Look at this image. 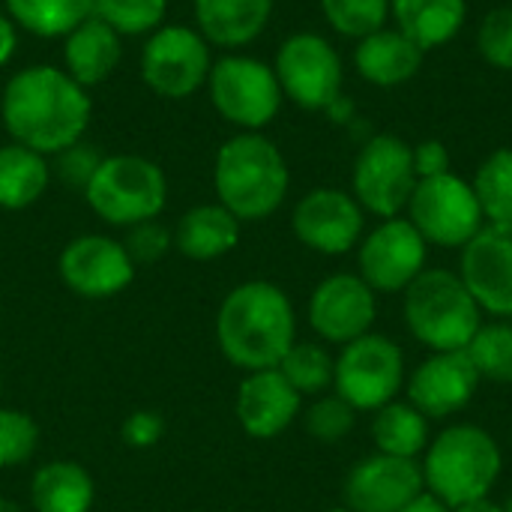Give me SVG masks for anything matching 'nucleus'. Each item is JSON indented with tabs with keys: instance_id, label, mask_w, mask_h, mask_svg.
I'll list each match as a JSON object with an SVG mask.
<instances>
[{
	"instance_id": "obj_19",
	"label": "nucleus",
	"mask_w": 512,
	"mask_h": 512,
	"mask_svg": "<svg viewBox=\"0 0 512 512\" xmlns=\"http://www.w3.org/2000/svg\"><path fill=\"white\" fill-rule=\"evenodd\" d=\"M480 387L468 351H441L423 360L408 378V402L426 420H444L465 411Z\"/></svg>"
},
{
	"instance_id": "obj_27",
	"label": "nucleus",
	"mask_w": 512,
	"mask_h": 512,
	"mask_svg": "<svg viewBox=\"0 0 512 512\" xmlns=\"http://www.w3.org/2000/svg\"><path fill=\"white\" fill-rule=\"evenodd\" d=\"M48 162L24 144H0V207L24 210L48 189Z\"/></svg>"
},
{
	"instance_id": "obj_23",
	"label": "nucleus",
	"mask_w": 512,
	"mask_h": 512,
	"mask_svg": "<svg viewBox=\"0 0 512 512\" xmlns=\"http://www.w3.org/2000/svg\"><path fill=\"white\" fill-rule=\"evenodd\" d=\"M120 33L111 30L105 21L90 15L72 33L63 36V63L66 72L87 90L102 84L120 63Z\"/></svg>"
},
{
	"instance_id": "obj_13",
	"label": "nucleus",
	"mask_w": 512,
	"mask_h": 512,
	"mask_svg": "<svg viewBox=\"0 0 512 512\" xmlns=\"http://www.w3.org/2000/svg\"><path fill=\"white\" fill-rule=\"evenodd\" d=\"M426 258H429V243L408 219L402 216L381 219V225L360 240L357 276L375 294H396L405 291L426 270Z\"/></svg>"
},
{
	"instance_id": "obj_39",
	"label": "nucleus",
	"mask_w": 512,
	"mask_h": 512,
	"mask_svg": "<svg viewBox=\"0 0 512 512\" xmlns=\"http://www.w3.org/2000/svg\"><path fill=\"white\" fill-rule=\"evenodd\" d=\"M99 162H102V156L93 147H84L78 141V144H72V147H66V150L57 153V174H60V180L66 186H78L84 192V186L96 174Z\"/></svg>"
},
{
	"instance_id": "obj_11",
	"label": "nucleus",
	"mask_w": 512,
	"mask_h": 512,
	"mask_svg": "<svg viewBox=\"0 0 512 512\" xmlns=\"http://www.w3.org/2000/svg\"><path fill=\"white\" fill-rule=\"evenodd\" d=\"M273 72L279 78L282 96L306 111H327L342 96V57L318 33L288 36L276 51Z\"/></svg>"
},
{
	"instance_id": "obj_9",
	"label": "nucleus",
	"mask_w": 512,
	"mask_h": 512,
	"mask_svg": "<svg viewBox=\"0 0 512 512\" xmlns=\"http://www.w3.org/2000/svg\"><path fill=\"white\" fill-rule=\"evenodd\" d=\"M405 384V354L402 348L381 336L366 333L342 345L336 357L333 387L354 411H378L396 402Z\"/></svg>"
},
{
	"instance_id": "obj_31",
	"label": "nucleus",
	"mask_w": 512,
	"mask_h": 512,
	"mask_svg": "<svg viewBox=\"0 0 512 512\" xmlns=\"http://www.w3.org/2000/svg\"><path fill=\"white\" fill-rule=\"evenodd\" d=\"M282 372V378L300 393V396H321L330 384H333V372H336V360L330 357V351L324 345L315 342H294L291 351L282 357V363L276 366Z\"/></svg>"
},
{
	"instance_id": "obj_4",
	"label": "nucleus",
	"mask_w": 512,
	"mask_h": 512,
	"mask_svg": "<svg viewBox=\"0 0 512 512\" xmlns=\"http://www.w3.org/2000/svg\"><path fill=\"white\" fill-rule=\"evenodd\" d=\"M420 468L426 492L456 510L468 501L489 498L504 471V456L498 441L486 429L456 423L447 426L435 441H429Z\"/></svg>"
},
{
	"instance_id": "obj_25",
	"label": "nucleus",
	"mask_w": 512,
	"mask_h": 512,
	"mask_svg": "<svg viewBox=\"0 0 512 512\" xmlns=\"http://www.w3.org/2000/svg\"><path fill=\"white\" fill-rule=\"evenodd\" d=\"M390 18L423 51H432L462 33L468 0H390Z\"/></svg>"
},
{
	"instance_id": "obj_32",
	"label": "nucleus",
	"mask_w": 512,
	"mask_h": 512,
	"mask_svg": "<svg viewBox=\"0 0 512 512\" xmlns=\"http://www.w3.org/2000/svg\"><path fill=\"white\" fill-rule=\"evenodd\" d=\"M465 351L480 381L512 384V324H483Z\"/></svg>"
},
{
	"instance_id": "obj_16",
	"label": "nucleus",
	"mask_w": 512,
	"mask_h": 512,
	"mask_svg": "<svg viewBox=\"0 0 512 512\" xmlns=\"http://www.w3.org/2000/svg\"><path fill=\"white\" fill-rule=\"evenodd\" d=\"M309 327L330 345H348L378 318V297L357 273H333L309 297Z\"/></svg>"
},
{
	"instance_id": "obj_20",
	"label": "nucleus",
	"mask_w": 512,
	"mask_h": 512,
	"mask_svg": "<svg viewBox=\"0 0 512 512\" xmlns=\"http://www.w3.org/2000/svg\"><path fill=\"white\" fill-rule=\"evenodd\" d=\"M303 396L282 378L279 369H261V372H246L234 414L240 429L255 438V441H270L279 438L297 417H300Z\"/></svg>"
},
{
	"instance_id": "obj_41",
	"label": "nucleus",
	"mask_w": 512,
	"mask_h": 512,
	"mask_svg": "<svg viewBox=\"0 0 512 512\" xmlns=\"http://www.w3.org/2000/svg\"><path fill=\"white\" fill-rule=\"evenodd\" d=\"M411 150H414V171H417L420 180H426V177H441V174L450 171V150L444 147V141L426 138V141H420V144L411 147Z\"/></svg>"
},
{
	"instance_id": "obj_1",
	"label": "nucleus",
	"mask_w": 512,
	"mask_h": 512,
	"mask_svg": "<svg viewBox=\"0 0 512 512\" xmlns=\"http://www.w3.org/2000/svg\"><path fill=\"white\" fill-rule=\"evenodd\" d=\"M6 132L36 153H60L81 141L93 102L87 90L57 66H30L9 78L0 99Z\"/></svg>"
},
{
	"instance_id": "obj_44",
	"label": "nucleus",
	"mask_w": 512,
	"mask_h": 512,
	"mask_svg": "<svg viewBox=\"0 0 512 512\" xmlns=\"http://www.w3.org/2000/svg\"><path fill=\"white\" fill-rule=\"evenodd\" d=\"M453 512H504V507L495 504V501H489V498H477V501H468V504L456 507Z\"/></svg>"
},
{
	"instance_id": "obj_28",
	"label": "nucleus",
	"mask_w": 512,
	"mask_h": 512,
	"mask_svg": "<svg viewBox=\"0 0 512 512\" xmlns=\"http://www.w3.org/2000/svg\"><path fill=\"white\" fill-rule=\"evenodd\" d=\"M372 441L384 456L417 459L429 447V420L411 402H390L375 411Z\"/></svg>"
},
{
	"instance_id": "obj_21",
	"label": "nucleus",
	"mask_w": 512,
	"mask_h": 512,
	"mask_svg": "<svg viewBox=\"0 0 512 512\" xmlns=\"http://www.w3.org/2000/svg\"><path fill=\"white\" fill-rule=\"evenodd\" d=\"M423 57L426 51L399 27H381L363 36L354 48V66L360 78L375 87L408 84L423 69Z\"/></svg>"
},
{
	"instance_id": "obj_6",
	"label": "nucleus",
	"mask_w": 512,
	"mask_h": 512,
	"mask_svg": "<svg viewBox=\"0 0 512 512\" xmlns=\"http://www.w3.org/2000/svg\"><path fill=\"white\" fill-rule=\"evenodd\" d=\"M84 198L102 222L132 228L165 210L168 177L153 159L135 153L102 156L96 174L84 186Z\"/></svg>"
},
{
	"instance_id": "obj_17",
	"label": "nucleus",
	"mask_w": 512,
	"mask_h": 512,
	"mask_svg": "<svg viewBox=\"0 0 512 512\" xmlns=\"http://www.w3.org/2000/svg\"><path fill=\"white\" fill-rule=\"evenodd\" d=\"M423 492L426 483L420 462L384 453L360 459L342 486L345 507L351 512H402Z\"/></svg>"
},
{
	"instance_id": "obj_12",
	"label": "nucleus",
	"mask_w": 512,
	"mask_h": 512,
	"mask_svg": "<svg viewBox=\"0 0 512 512\" xmlns=\"http://www.w3.org/2000/svg\"><path fill=\"white\" fill-rule=\"evenodd\" d=\"M213 57L210 42L183 24L153 30L141 51V78L162 99H186L207 84Z\"/></svg>"
},
{
	"instance_id": "obj_33",
	"label": "nucleus",
	"mask_w": 512,
	"mask_h": 512,
	"mask_svg": "<svg viewBox=\"0 0 512 512\" xmlns=\"http://www.w3.org/2000/svg\"><path fill=\"white\" fill-rule=\"evenodd\" d=\"M168 0H93V15L120 36H141L162 27Z\"/></svg>"
},
{
	"instance_id": "obj_3",
	"label": "nucleus",
	"mask_w": 512,
	"mask_h": 512,
	"mask_svg": "<svg viewBox=\"0 0 512 512\" xmlns=\"http://www.w3.org/2000/svg\"><path fill=\"white\" fill-rule=\"evenodd\" d=\"M213 186L228 213H234L240 222H261L282 207L291 174L282 150L270 138L258 132H240L219 147Z\"/></svg>"
},
{
	"instance_id": "obj_30",
	"label": "nucleus",
	"mask_w": 512,
	"mask_h": 512,
	"mask_svg": "<svg viewBox=\"0 0 512 512\" xmlns=\"http://www.w3.org/2000/svg\"><path fill=\"white\" fill-rule=\"evenodd\" d=\"M486 222H512V147H501L483 159L471 180Z\"/></svg>"
},
{
	"instance_id": "obj_45",
	"label": "nucleus",
	"mask_w": 512,
	"mask_h": 512,
	"mask_svg": "<svg viewBox=\"0 0 512 512\" xmlns=\"http://www.w3.org/2000/svg\"><path fill=\"white\" fill-rule=\"evenodd\" d=\"M0 512H24L15 501H9V498H0Z\"/></svg>"
},
{
	"instance_id": "obj_34",
	"label": "nucleus",
	"mask_w": 512,
	"mask_h": 512,
	"mask_svg": "<svg viewBox=\"0 0 512 512\" xmlns=\"http://www.w3.org/2000/svg\"><path fill=\"white\" fill-rule=\"evenodd\" d=\"M321 12L327 24L348 36V39H363L390 21V0H321Z\"/></svg>"
},
{
	"instance_id": "obj_24",
	"label": "nucleus",
	"mask_w": 512,
	"mask_h": 512,
	"mask_svg": "<svg viewBox=\"0 0 512 512\" xmlns=\"http://www.w3.org/2000/svg\"><path fill=\"white\" fill-rule=\"evenodd\" d=\"M240 243V219L222 204H198L186 210L174 228V246L189 261H216Z\"/></svg>"
},
{
	"instance_id": "obj_2",
	"label": "nucleus",
	"mask_w": 512,
	"mask_h": 512,
	"mask_svg": "<svg viewBox=\"0 0 512 512\" xmlns=\"http://www.w3.org/2000/svg\"><path fill=\"white\" fill-rule=\"evenodd\" d=\"M297 342V315L291 297L264 279L231 288L216 312V345L222 357L243 369H276Z\"/></svg>"
},
{
	"instance_id": "obj_29",
	"label": "nucleus",
	"mask_w": 512,
	"mask_h": 512,
	"mask_svg": "<svg viewBox=\"0 0 512 512\" xmlns=\"http://www.w3.org/2000/svg\"><path fill=\"white\" fill-rule=\"evenodd\" d=\"M6 9L36 36H66L93 15V0H6Z\"/></svg>"
},
{
	"instance_id": "obj_46",
	"label": "nucleus",
	"mask_w": 512,
	"mask_h": 512,
	"mask_svg": "<svg viewBox=\"0 0 512 512\" xmlns=\"http://www.w3.org/2000/svg\"><path fill=\"white\" fill-rule=\"evenodd\" d=\"M324 512H351L348 507H333V510H324Z\"/></svg>"
},
{
	"instance_id": "obj_8",
	"label": "nucleus",
	"mask_w": 512,
	"mask_h": 512,
	"mask_svg": "<svg viewBox=\"0 0 512 512\" xmlns=\"http://www.w3.org/2000/svg\"><path fill=\"white\" fill-rule=\"evenodd\" d=\"M207 90L213 108L246 132L270 126L285 99L273 66L246 54H228L216 60L207 75Z\"/></svg>"
},
{
	"instance_id": "obj_40",
	"label": "nucleus",
	"mask_w": 512,
	"mask_h": 512,
	"mask_svg": "<svg viewBox=\"0 0 512 512\" xmlns=\"http://www.w3.org/2000/svg\"><path fill=\"white\" fill-rule=\"evenodd\" d=\"M162 435H165L162 414L159 411H147V408L144 411H132L123 420V426H120V438L132 450H150V447H156L162 441Z\"/></svg>"
},
{
	"instance_id": "obj_18",
	"label": "nucleus",
	"mask_w": 512,
	"mask_h": 512,
	"mask_svg": "<svg viewBox=\"0 0 512 512\" xmlns=\"http://www.w3.org/2000/svg\"><path fill=\"white\" fill-rule=\"evenodd\" d=\"M459 276L483 312L512 318V222H489L480 228L462 249Z\"/></svg>"
},
{
	"instance_id": "obj_36",
	"label": "nucleus",
	"mask_w": 512,
	"mask_h": 512,
	"mask_svg": "<svg viewBox=\"0 0 512 512\" xmlns=\"http://www.w3.org/2000/svg\"><path fill=\"white\" fill-rule=\"evenodd\" d=\"M357 423V411L342 396H318L303 417L306 432L321 444H339L351 435Z\"/></svg>"
},
{
	"instance_id": "obj_5",
	"label": "nucleus",
	"mask_w": 512,
	"mask_h": 512,
	"mask_svg": "<svg viewBox=\"0 0 512 512\" xmlns=\"http://www.w3.org/2000/svg\"><path fill=\"white\" fill-rule=\"evenodd\" d=\"M402 294L405 324L432 354L465 351L483 327V309L459 273L438 267L423 270Z\"/></svg>"
},
{
	"instance_id": "obj_47",
	"label": "nucleus",
	"mask_w": 512,
	"mask_h": 512,
	"mask_svg": "<svg viewBox=\"0 0 512 512\" xmlns=\"http://www.w3.org/2000/svg\"><path fill=\"white\" fill-rule=\"evenodd\" d=\"M504 512H512V495H510V501L504 504Z\"/></svg>"
},
{
	"instance_id": "obj_22",
	"label": "nucleus",
	"mask_w": 512,
	"mask_h": 512,
	"mask_svg": "<svg viewBox=\"0 0 512 512\" xmlns=\"http://www.w3.org/2000/svg\"><path fill=\"white\" fill-rule=\"evenodd\" d=\"M273 0H195L201 36L219 48H243L270 24Z\"/></svg>"
},
{
	"instance_id": "obj_37",
	"label": "nucleus",
	"mask_w": 512,
	"mask_h": 512,
	"mask_svg": "<svg viewBox=\"0 0 512 512\" xmlns=\"http://www.w3.org/2000/svg\"><path fill=\"white\" fill-rule=\"evenodd\" d=\"M477 48L483 60L501 72H512V6L492 9L477 30Z\"/></svg>"
},
{
	"instance_id": "obj_14",
	"label": "nucleus",
	"mask_w": 512,
	"mask_h": 512,
	"mask_svg": "<svg viewBox=\"0 0 512 512\" xmlns=\"http://www.w3.org/2000/svg\"><path fill=\"white\" fill-rule=\"evenodd\" d=\"M57 273L72 294L84 300H108L132 285L135 261L120 240L105 234H84L63 246Z\"/></svg>"
},
{
	"instance_id": "obj_38",
	"label": "nucleus",
	"mask_w": 512,
	"mask_h": 512,
	"mask_svg": "<svg viewBox=\"0 0 512 512\" xmlns=\"http://www.w3.org/2000/svg\"><path fill=\"white\" fill-rule=\"evenodd\" d=\"M171 243H174V234H168V228L159 225L156 219L141 222V225H132L129 234H126V240H123V246H126L129 258L135 261V267L138 264H156V261H162L165 252L171 249Z\"/></svg>"
},
{
	"instance_id": "obj_10",
	"label": "nucleus",
	"mask_w": 512,
	"mask_h": 512,
	"mask_svg": "<svg viewBox=\"0 0 512 512\" xmlns=\"http://www.w3.org/2000/svg\"><path fill=\"white\" fill-rule=\"evenodd\" d=\"M417 183L420 177L414 171V150L405 138L381 132L360 147L351 171V189L366 213L378 219L399 216L408 207Z\"/></svg>"
},
{
	"instance_id": "obj_7",
	"label": "nucleus",
	"mask_w": 512,
	"mask_h": 512,
	"mask_svg": "<svg viewBox=\"0 0 512 512\" xmlns=\"http://www.w3.org/2000/svg\"><path fill=\"white\" fill-rule=\"evenodd\" d=\"M405 210L420 237L444 249H465L486 225L474 186L453 171L420 180Z\"/></svg>"
},
{
	"instance_id": "obj_48",
	"label": "nucleus",
	"mask_w": 512,
	"mask_h": 512,
	"mask_svg": "<svg viewBox=\"0 0 512 512\" xmlns=\"http://www.w3.org/2000/svg\"><path fill=\"white\" fill-rule=\"evenodd\" d=\"M0 390H3V381H0Z\"/></svg>"
},
{
	"instance_id": "obj_15",
	"label": "nucleus",
	"mask_w": 512,
	"mask_h": 512,
	"mask_svg": "<svg viewBox=\"0 0 512 512\" xmlns=\"http://www.w3.org/2000/svg\"><path fill=\"white\" fill-rule=\"evenodd\" d=\"M363 225L366 210L357 204V198L330 186L306 192L291 213L294 237L321 255L351 252L363 240Z\"/></svg>"
},
{
	"instance_id": "obj_43",
	"label": "nucleus",
	"mask_w": 512,
	"mask_h": 512,
	"mask_svg": "<svg viewBox=\"0 0 512 512\" xmlns=\"http://www.w3.org/2000/svg\"><path fill=\"white\" fill-rule=\"evenodd\" d=\"M402 512H453L444 501H438L432 492H423V495H417L408 507Z\"/></svg>"
},
{
	"instance_id": "obj_26",
	"label": "nucleus",
	"mask_w": 512,
	"mask_h": 512,
	"mask_svg": "<svg viewBox=\"0 0 512 512\" xmlns=\"http://www.w3.org/2000/svg\"><path fill=\"white\" fill-rule=\"evenodd\" d=\"M93 501L96 483L78 462H48L30 480V504L36 512H90Z\"/></svg>"
},
{
	"instance_id": "obj_35",
	"label": "nucleus",
	"mask_w": 512,
	"mask_h": 512,
	"mask_svg": "<svg viewBox=\"0 0 512 512\" xmlns=\"http://www.w3.org/2000/svg\"><path fill=\"white\" fill-rule=\"evenodd\" d=\"M39 447V426L30 414L0 408V468H18L33 459Z\"/></svg>"
},
{
	"instance_id": "obj_42",
	"label": "nucleus",
	"mask_w": 512,
	"mask_h": 512,
	"mask_svg": "<svg viewBox=\"0 0 512 512\" xmlns=\"http://www.w3.org/2000/svg\"><path fill=\"white\" fill-rule=\"evenodd\" d=\"M15 45H18V33H15V21L0 12V66H6L15 54Z\"/></svg>"
}]
</instances>
